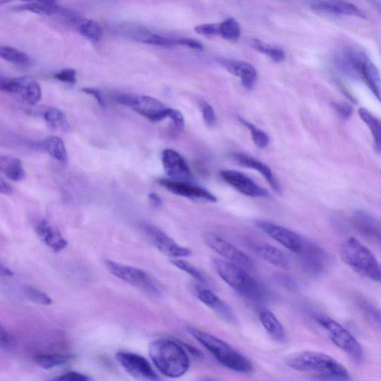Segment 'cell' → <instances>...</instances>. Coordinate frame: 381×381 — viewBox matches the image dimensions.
<instances>
[{
  "mask_svg": "<svg viewBox=\"0 0 381 381\" xmlns=\"http://www.w3.org/2000/svg\"><path fill=\"white\" fill-rule=\"evenodd\" d=\"M149 354L156 367L165 376L178 378L190 367L187 352L179 343L168 339H159L150 345Z\"/></svg>",
  "mask_w": 381,
  "mask_h": 381,
  "instance_id": "obj_2",
  "label": "cell"
},
{
  "mask_svg": "<svg viewBox=\"0 0 381 381\" xmlns=\"http://www.w3.org/2000/svg\"><path fill=\"white\" fill-rule=\"evenodd\" d=\"M148 198L152 205L154 207H159L163 205L162 198L159 197L157 193H150L148 194Z\"/></svg>",
  "mask_w": 381,
  "mask_h": 381,
  "instance_id": "obj_51",
  "label": "cell"
},
{
  "mask_svg": "<svg viewBox=\"0 0 381 381\" xmlns=\"http://www.w3.org/2000/svg\"><path fill=\"white\" fill-rule=\"evenodd\" d=\"M359 116L370 129L376 152L381 154V121L365 108H360Z\"/></svg>",
  "mask_w": 381,
  "mask_h": 381,
  "instance_id": "obj_29",
  "label": "cell"
},
{
  "mask_svg": "<svg viewBox=\"0 0 381 381\" xmlns=\"http://www.w3.org/2000/svg\"><path fill=\"white\" fill-rule=\"evenodd\" d=\"M286 365L295 370L325 379L348 380L347 369L327 354L317 351H302L292 354Z\"/></svg>",
  "mask_w": 381,
  "mask_h": 381,
  "instance_id": "obj_1",
  "label": "cell"
},
{
  "mask_svg": "<svg viewBox=\"0 0 381 381\" xmlns=\"http://www.w3.org/2000/svg\"><path fill=\"white\" fill-rule=\"evenodd\" d=\"M197 296L203 304L208 306L223 320L229 323L235 322L236 318L233 309L213 291L200 289L198 290Z\"/></svg>",
  "mask_w": 381,
  "mask_h": 381,
  "instance_id": "obj_23",
  "label": "cell"
},
{
  "mask_svg": "<svg viewBox=\"0 0 381 381\" xmlns=\"http://www.w3.org/2000/svg\"><path fill=\"white\" fill-rule=\"evenodd\" d=\"M340 256L345 264L361 276L381 283V264L356 238H349L343 242Z\"/></svg>",
  "mask_w": 381,
  "mask_h": 381,
  "instance_id": "obj_5",
  "label": "cell"
},
{
  "mask_svg": "<svg viewBox=\"0 0 381 381\" xmlns=\"http://www.w3.org/2000/svg\"><path fill=\"white\" fill-rule=\"evenodd\" d=\"M162 163L165 174L170 180L189 182L192 173L185 159L173 149H165L162 153Z\"/></svg>",
  "mask_w": 381,
  "mask_h": 381,
  "instance_id": "obj_17",
  "label": "cell"
},
{
  "mask_svg": "<svg viewBox=\"0 0 381 381\" xmlns=\"http://www.w3.org/2000/svg\"><path fill=\"white\" fill-rule=\"evenodd\" d=\"M232 158L238 165L251 168V170L260 173L275 192L277 193L281 192L279 182L267 165L259 161V159L243 153H235L232 154Z\"/></svg>",
  "mask_w": 381,
  "mask_h": 381,
  "instance_id": "obj_22",
  "label": "cell"
},
{
  "mask_svg": "<svg viewBox=\"0 0 381 381\" xmlns=\"http://www.w3.org/2000/svg\"><path fill=\"white\" fill-rule=\"evenodd\" d=\"M312 10L315 13L334 16H356L366 19V15L360 8L351 3L343 1H319L312 4Z\"/></svg>",
  "mask_w": 381,
  "mask_h": 381,
  "instance_id": "obj_19",
  "label": "cell"
},
{
  "mask_svg": "<svg viewBox=\"0 0 381 381\" xmlns=\"http://www.w3.org/2000/svg\"><path fill=\"white\" fill-rule=\"evenodd\" d=\"M332 107L338 113L339 116L343 119H348L352 114V109L350 106L345 103L334 102Z\"/></svg>",
  "mask_w": 381,
  "mask_h": 381,
  "instance_id": "obj_47",
  "label": "cell"
},
{
  "mask_svg": "<svg viewBox=\"0 0 381 381\" xmlns=\"http://www.w3.org/2000/svg\"><path fill=\"white\" fill-rule=\"evenodd\" d=\"M76 25L82 36L93 43H99L102 38V29L98 23L91 20H79Z\"/></svg>",
  "mask_w": 381,
  "mask_h": 381,
  "instance_id": "obj_32",
  "label": "cell"
},
{
  "mask_svg": "<svg viewBox=\"0 0 381 381\" xmlns=\"http://www.w3.org/2000/svg\"><path fill=\"white\" fill-rule=\"evenodd\" d=\"M117 359L132 377L143 381H159V377L149 362L139 354L119 351L117 354Z\"/></svg>",
  "mask_w": 381,
  "mask_h": 381,
  "instance_id": "obj_13",
  "label": "cell"
},
{
  "mask_svg": "<svg viewBox=\"0 0 381 381\" xmlns=\"http://www.w3.org/2000/svg\"><path fill=\"white\" fill-rule=\"evenodd\" d=\"M360 306L363 312L366 313L381 330V310L365 302H362Z\"/></svg>",
  "mask_w": 381,
  "mask_h": 381,
  "instance_id": "obj_43",
  "label": "cell"
},
{
  "mask_svg": "<svg viewBox=\"0 0 381 381\" xmlns=\"http://www.w3.org/2000/svg\"><path fill=\"white\" fill-rule=\"evenodd\" d=\"M116 30L123 37L136 42L163 47L178 46V39L163 36L138 24H121Z\"/></svg>",
  "mask_w": 381,
  "mask_h": 381,
  "instance_id": "obj_10",
  "label": "cell"
},
{
  "mask_svg": "<svg viewBox=\"0 0 381 381\" xmlns=\"http://www.w3.org/2000/svg\"><path fill=\"white\" fill-rule=\"evenodd\" d=\"M251 248L264 261L282 269L289 268L288 257L278 248L262 243H253L251 245Z\"/></svg>",
  "mask_w": 381,
  "mask_h": 381,
  "instance_id": "obj_24",
  "label": "cell"
},
{
  "mask_svg": "<svg viewBox=\"0 0 381 381\" xmlns=\"http://www.w3.org/2000/svg\"><path fill=\"white\" fill-rule=\"evenodd\" d=\"M219 23H205L198 25L194 31L203 36L211 37L218 35Z\"/></svg>",
  "mask_w": 381,
  "mask_h": 381,
  "instance_id": "obj_45",
  "label": "cell"
},
{
  "mask_svg": "<svg viewBox=\"0 0 381 381\" xmlns=\"http://www.w3.org/2000/svg\"><path fill=\"white\" fill-rule=\"evenodd\" d=\"M178 46H183L198 51L203 49V44L200 41L192 38L178 39Z\"/></svg>",
  "mask_w": 381,
  "mask_h": 381,
  "instance_id": "obj_49",
  "label": "cell"
},
{
  "mask_svg": "<svg viewBox=\"0 0 381 381\" xmlns=\"http://www.w3.org/2000/svg\"><path fill=\"white\" fill-rule=\"evenodd\" d=\"M221 178L238 192L251 198H268L269 192L254 182L249 176L235 170L220 172Z\"/></svg>",
  "mask_w": 381,
  "mask_h": 381,
  "instance_id": "obj_14",
  "label": "cell"
},
{
  "mask_svg": "<svg viewBox=\"0 0 381 381\" xmlns=\"http://www.w3.org/2000/svg\"><path fill=\"white\" fill-rule=\"evenodd\" d=\"M42 92L39 83L31 78L23 100L30 105L36 104L41 99Z\"/></svg>",
  "mask_w": 381,
  "mask_h": 381,
  "instance_id": "obj_40",
  "label": "cell"
},
{
  "mask_svg": "<svg viewBox=\"0 0 381 381\" xmlns=\"http://www.w3.org/2000/svg\"><path fill=\"white\" fill-rule=\"evenodd\" d=\"M315 320L329 332L332 342L354 362H360L363 358L361 345L345 327L333 319L323 314H316Z\"/></svg>",
  "mask_w": 381,
  "mask_h": 381,
  "instance_id": "obj_7",
  "label": "cell"
},
{
  "mask_svg": "<svg viewBox=\"0 0 381 381\" xmlns=\"http://www.w3.org/2000/svg\"><path fill=\"white\" fill-rule=\"evenodd\" d=\"M17 10L28 11L35 14L43 15H58L65 16L71 23H74L79 19L78 14L62 7L53 1L30 2L16 8Z\"/></svg>",
  "mask_w": 381,
  "mask_h": 381,
  "instance_id": "obj_21",
  "label": "cell"
},
{
  "mask_svg": "<svg viewBox=\"0 0 381 381\" xmlns=\"http://www.w3.org/2000/svg\"><path fill=\"white\" fill-rule=\"evenodd\" d=\"M31 78L25 76L14 78L1 77L0 78V88L5 93L19 95L23 97Z\"/></svg>",
  "mask_w": 381,
  "mask_h": 381,
  "instance_id": "obj_31",
  "label": "cell"
},
{
  "mask_svg": "<svg viewBox=\"0 0 381 381\" xmlns=\"http://www.w3.org/2000/svg\"><path fill=\"white\" fill-rule=\"evenodd\" d=\"M0 192L3 194H10L12 193V189L11 185L5 182L3 179L0 181Z\"/></svg>",
  "mask_w": 381,
  "mask_h": 381,
  "instance_id": "obj_52",
  "label": "cell"
},
{
  "mask_svg": "<svg viewBox=\"0 0 381 381\" xmlns=\"http://www.w3.org/2000/svg\"><path fill=\"white\" fill-rule=\"evenodd\" d=\"M213 265L219 277L238 295L253 302L264 299V288L246 270L226 260L216 259Z\"/></svg>",
  "mask_w": 381,
  "mask_h": 381,
  "instance_id": "obj_4",
  "label": "cell"
},
{
  "mask_svg": "<svg viewBox=\"0 0 381 381\" xmlns=\"http://www.w3.org/2000/svg\"><path fill=\"white\" fill-rule=\"evenodd\" d=\"M13 343L12 336L1 329V347L5 349H10Z\"/></svg>",
  "mask_w": 381,
  "mask_h": 381,
  "instance_id": "obj_50",
  "label": "cell"
},
{
  "mask_svg": "<svg viewBox=\"0 0 381 381\" xmlns=\"http://www.w3.org/2000/svg\"><path fill=\"white\" fill-rule=\"evenodd\" d=\"M24 295L32 301V302L42 305H49L52 303L51 299L44 292L38 288L31 286H25L23 287Z\"/></svg>",
  "mask_w": 381,
  "mask_h": 381,
  "instance_id": "obj_39",
  "label": "cell"
},
{
  "mask_svg": "<svg viewBox=\"0 0 381 381\" xmlns=\"http://www.w3.org/2000/svg\"><path fill=\"white\" fill-rule=\"evenodd\" d=\"M203 118L206 125L209 128H213L216 122V116L214 108L206 102L200 104Z\"/></svg>",
  "mask_w": 381,
  "mask_h": 381,
  "instance_id": "obj_42",
  "label": "cell"
},
{
  "mask_svg": "<svg viewBox=\"0 0 381 381\" xmlns=\"http://www.w3.org/2000/svg\"><path fill=\"white\" fill-rule=\"evenodd\" d=\"M257 225L273 240L285 246L290 251L298 254L303 249L306 240L293 230L266 220H259Z\"/></svg>",
  "mask_w": 381,
  "mask_h": 381,
  "instance_id": "obj_12",
  "label": "cell"
},
{
  "mask_svg": "<svg viewBox=\"0 0 381 381\" xmlns=\"http://www.w3.org/2000/svg\"><path fill=\"white\" fill-rule=\"evenodd\" d=\"M297 255L301 268L309 276L316 277L325 270L327 255L315 244L306 240L303 249Z\"/></svg>",
  "mask_w": 381,
  "mask_h": 381,
  "instance_id": "obj_15",
  "label": "cell"
},
{
  "mask_svg": "<svg viewBox=\"0 0 381 381\" xmlns=\"http://www.w3.org/2000/svg\"><path fill=\"white\" fill-rule=\"evenodd\" d=\"M174 267L187 273L193 279H196L203 285H208L209 281L207 277L198 268L190 262L179 259H174L171 261Z\"/></svg>",
  "mask_w": 381,
  "mask_h": 381,
  "instance_id": "obj_37",
  "label": "cell"
},
{
  "mask_svg": "<svg viewBox=\"0 0 381 381\" xmlns=\"http://www.w3.org/2000/svg\"><path fill=\"white\" fill-rule=\"evenodd\" d=\"M201 381H216V380L210 378H206L205 379H203Z\"/></svg>",
  "mask_w": 381,
  "mask_h": 381,
  "instance_id": "obj_54",
  "label": "cell"
},
{
  "mask_svg": "<svg viewBox=\"0 0 381 381\" xmlns=\"http://www.w3.org/2000/svg\"><path fill=\"white\" fill-rule=\"evenodd\" d=\"M82 92L87 95H92L102 108H104L106 107L103 95L102 92L99 90V89L93 87H85L82 89Z\"/></svg>",
  "mask_w": 381,
  "mask_h": 381,
  "instance_id": "obj_48",
  "label": "cell"
},
{
  "mask_svg": "<svg viewBox=\"0 0 381 381\" xmlns=\"http://www.w3.org/2000/svg\"><path fill=\"white\" fill-rule=\"evenodd\" d=\"M381 102V76L377 67L369 58L361 69L360 79Z\"/></svg>",
  "mask_w": 381,
  "mask_h": 381,
  "instance_id": "obj_25",
  "label": "cell"
},
{
  "mask_svg": "<svg viewBox=\"0 0 381 381\" xmlns=\"http://www.w3.org/2000/svg\"><path fill=\"white\" fill-rule=\"evenodd\" d=\"M218 35L228 41L236 42L241 36L240 24L233 17L219 23Z\"/></svg>",
  "mask_w": 381,
  "mask_h": 381,
  "instance_id": "obj_34",
  "label": "cell"
},
{
  "mask_svg": "<svg viewBox=\"0 0 381 381\" xmlns=\"http://www.w3.org/2000/svg\"><path fill=\"white\" fill-rule=\"evenodd\" d=\"M218 62L229 73L240 78L246 90L251 91L255 87L258 74L252 65L245 61L227 58H218Z\"/></svg>",
  "mask_w": 381,
  "mask_h": 381,
  "instance_id": "obj_18",
  "label": "cell"
},
{
  "mask_svg": "<svg viewBox=\"0 0 381 381\" xmlns=\"http://www.w3.org/2000/svg\"><path fill=\"white\" fill-rule=\"evenodd\" d=\"M159 185L166 190L181 197L194 200L216 202L217 198L210 192L189 182L176 181L170 179L159 181Z\"/></svg>",
  "mask_w": 381,
  "mask_h": 381,
  "instance_id": "obj_16",
  "label": "cell"
},
{
  "mask_svg": "<svg viewBox=\"0 0 381 381\" xmlns=\"http://www.w3.org/2000/svg\"><path fill=\"white\" fill-rule=\"evenodd\" d=\"M172 120V131L174 135H177L183 130L185 125V120L181 111L170 108L168 117Z\"/></svg>",
  "mask_w": 381,
  "mask_h": 381,
  "instance_id": "obj_41",
  "label": "cell"
},
{
  "mask_svg": "<svg viewBox=\"0 0 381 381\" xmlns=\"http://www.w3.org/2000/svg\"><path fill=\"white\" fill-rule=\"evenodd\" d=\"M205 241L212 251L223 257L226 261L240 266L246 270H252L254 268V263L251 257L225 238L209 233L205 234Z\"/></svg>",
  "mask_w": 381,
  "mask_h": 381,
  "instance_id": "obj_9",
  "label": "cell"
},
{
  "mask_svg": "<svg viewBox=\"0 0 381 381\" xmlns=\"http://www.w3.org/2000/svg\"><path fill=\"white\" fill-rule=\"evenodd\" d=\"M0 273H1L2 277H12L14 276L12 270L3 264L0 266Z\"/></svg>",
  "mask_w": 381,
  "mask_h": 381,
  "instance_id": "obj_53",
  "label": "cell"
},
{
  "mask_svg": "<svg viewBox=\"0 0 381 381\" xmlns=\"http://www.w3.org/2000/svg\"><path fill=\"white\" fill-rule=\"evenodd\" d=\"M54 78L61 82L75 84L77 81V73L73 69H65L56 73Z\"/></svg>",
  "mask_w": 381,
  "mask_h": 381,
  "instance_id": "obj_44",
  "label": "cell"
},
{
  "mask_svg": "<svg viewBox=\"0 0 381 381\" xmlns=\"http://www.w3.org/2000/svg\"><path fill=\"white\" fill-rule=\"evenodd\" d=\"M190 334L205 347L224 367L239 373L248 374L253 371L251 362L231 345L209 333L190 327Z\"/></svg>",
  "mask_w": 381,
  "mask_h": 381,
  "instance_id": "obj_3",
  "label": "cell"
},
{
  "mask_svg": "<svg viewBox=\"0 0 381 381\" xmlns=\"http://www.w3.org/2000/svg\"><path fill=\"white\" fill-rule=\"evenodd\" d=\"M250 44L253 49L268 56L272 60L276 62V63H280V62L286 59V53L282 49L273 47L269 45V44L265 43L259 39H252L250 41Z\"/></svg>",
  "mask_w": 381,
  "mask_h": 381,
  "instance_id": "obj_36",
  "label": "cell"
},
{
  "mask_svg": "<svg viewBox=\"0 0 381 381\" xmlns=\"http://www.w3.org/2000/svg\"><path fill=\"white\" fill-rule=\"evenodd\" d=\"M105 265L113 276L128 283V285L150 296L161 295V284L146 271L111 260L106 261Z\"/></svg>",
  "mask_w": 381,
  "mask_h": 381,
  "instance_id": "obj_6",
  "label": "cell"
},
{
  "mask_svg": "<svg viewBox=\"0 0 381 381\" xmlns=\"http://www.w3.org/2000/svg\"><path fill=\"white\" fill-rule=\"evenodd\" d=\"M141 229L149 241L162 253L174 259L185 258L192 254L188 248L177 244L172 238L154 225L143 224Z\"/></svg>",
  "mask_w": 381,
  "mask_h": 381,
  "instance_id": "obj_11",
  "label": "cell"
},
{
  "mask_svg": "<svg viewBox=\"0 0 381 381\" xmlns=\"http://www.w3.org/2000/svg\"><path fill=\"white\" fill-rule=\"evenodd\" d=\"M0 170L8 179L19 182L24 179L25 173L20 159L2 156L0 158Z\"/></svg>",
  "mask_w": 381,
  "mask_h": 381,
  "instance_id": "obj_28",
  "label": "cell"
},
{
  "mask_svg": "<svg viewBox=\"0 0 381 381\" xmlns=\"http://www.w3.org/2000/svg\"><path fill=\"white\" fill-rule=\"evenodd\" d=\"M259 320L264 329L271 338L279 342L285 343L287 340V334L285 327L282 325L278 318L268 310L261 312Z\"/></svg>",
  "mask_w": 381,
  "mask_h": 381,
  "instance_id": "obj_26",
  "label": "cell"
},
{
  "mask_svg": "<svg viewBox=\"0 0 381 381\" xmlns=\"http://www.w3.org/2000/svg\"><path fill=\"white\" fill-rule=\"evenodd\" d=\"M71 359L72 357L60 354H41L34 358L39 367L46 369L65 365Z\"/></svg>",
  "mask_w": 381,
  "mask_h": 381,
  "instance_id": "obj_33",
  "label": "cell"
},
{
  "mask_svg": "<svg viewBox=\"0 0 381 381\" xmlns=\"http://www.w3.org/2000/svg\"><path fill=\"white\" fill-rule=\"evenodd\" d=\"M42 117L52 130H60L65 132L70 130L69 124L65 113L56 108H47L43 110Z\"/></svg>",
  "mask_w": 381,
  "mask_h": 381,
  "instance_id": "obj_30",
  "label": "cell"
},
{
  "mask_svg": "<svg viewBox=\"0 0 381 381\" xmlns=\"http://www.w3.org/2000/svg\"><path fill=\"white\" fill-rule=\"evenodd\" d=\"M0 56L5 60L16 66L24 67L31 63V58L25 52L12 47L2 46L0 48Z\"/></svg>",
  "mask_w": 381,
  "mask_h": 381,
  "instance_id": "obj_35",
  "label": "cell"
},
{
  "mask_svg": "<svg viewBox=\"0 0 381 381\" xmlns=\"http://www.w3.org/2000/svg\"><path fill=\"white\" fill-rule=\"evenodd\" d=\"M244 126L250 130L254 144L259 148H264L267 147L270 143V138L267 134L263 130L256 128L252 123L245 120L242 117H238Z\"/></svg>",
  "mask_w": 381,
  "mask_h": 381,
  "instance_id": "obj_38",
  "label": "cell"
},
{
  "mask_svg": "<svg viewBox=\"0 0 381 381\" xmlns=\"http://www.w3.org/2000/svg\"><path fill=\"white\" fill-rule=\"evenodd\" d=\"M35 146L48 153L59 162L68 161V154L64 141L58 137H48L35 144Z\"/></svg>",
  "mask_w": 381,
  "mask_h": 381,
  "instance_id": "obj_27",
  "label": "cell"
},
{
  "mask_svg": "<svg viewBox=\"0 0 381 381\" xmlns=\"http://www.w3.org/2000/svg\"><path fill=\"white\" fill-rule=\"evenodd\" d=\"M116 100L154 122H161L168 117L170 108H167L162 102L152 96L119 93L116 95Z\"/></svg>",
  "mask_w": 381,
  "mask_h": 381,
  "instance_id": "obj_8",
  "label": "cell"
},
{
  "mask_svg": "<svg viewBox=\"0 0 381 381\" xmlns=\"http://www.w3.org/2000/svg\"><path fill=\"white\" fill-rule=\"evenodd\" d=\"M51 381H91V379L77 371H69L53 379Z\"/></svg>",
  "mask_w": 381,
  "mask_h": 381,
  "instance_id": "obj_46",
  "label": "cell"
},
{
  "mask_svg": "<svg viewBox=\"0 0 381 381\" xmlns=\"http://www.w3.org/2000/svg\"><path fill=\"white\" fill-rule=\"evenodd\" d=\"M40 240L55 253L64 251L68 245L65 238L59 230L47 220H41L35 226Z\"/></svg>",
  "mask_w": 381,
  "mask_h": 381,
  "instance_id": "obj_20",
  "label": "cell"
},
{
  "mask_svg": "<svg viewBox=\"0 0 381 381\" xmlns=\"http://www.w3.org/2000/svg\"><path fill=\"white\" fill-rule=\"evenodd\" d=\"M380 242H381V238L380 239Z\"/></svg>",
  "mask_w": 381,
  "mask_h": 381,
  "instance_id": "obj_55",
  "label": "cell"
}]
</instances>
